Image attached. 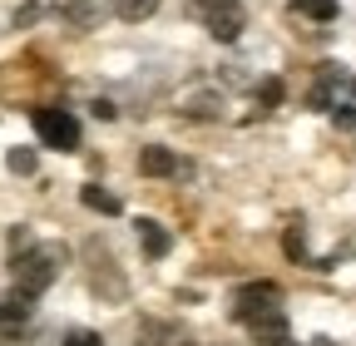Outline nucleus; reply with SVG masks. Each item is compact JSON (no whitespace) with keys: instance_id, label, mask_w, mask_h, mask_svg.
Here are the masks:
<instances>
[{"instance_id":"nucleus-2","label":"nucleus","mask_w":356,"mask_h":346,"mask_svg":"<svg viewBox=\"0 0 356 346\" xmlns=\"http://www.w3.org/2000/svg\"><path fill=\"white\" fill-rule=\"evenodd\" d=\"M30 119H35V134L44 139V149H60V154H74V149H79V119H74L70 109L44 104V109H35Z\"/></svg>"},{"instance_id":"nucleus-23","label":"nucleus","mask_w":356,"mask_h":346,"mask_svg":"<svg viewBox=\"0 0 356 346\" xmlns=\"http://www.w3.org/2000/svg\"><path fill=\"white\" fill-rule=\"evenodd\" d=\"M188 346H198V341H188Z\"/></svg>"},{"instance_id":"nucleus-7","label":"nucleus","mask_w":356,"mask_h":346,"mask_svg":"<svg viewBox=\"0 0 356 346\" xmlns=\"http://www.w3.org/2000/svg\"><path fill=\"white\" fill-rule=\"evenodd\" d=\"M30 312H35V292H25V287L0 292V327H6V331L25 327V322H30Z\"/></svg>"},{"instance_id":"nucleus-13","label":"nucleus","mask_w":356,"mask_h":346,"mask_svg":"<svg viewBox=\"0 0 356 346\" xmlns=\"http://www.w3.org/2000/svg\"><path fill=\"white\" fill-rule=\"evenodd\" d=\"M292 6L307 20H337V0H292Z\"/></svg>"},{"instance_id":"nucleus-4","label":"nucleus","mask_w":356,"mask_h":346,"mask_svg":"<svg viewBox=\"0 0 356 346\" xmlns=\"http://www.w3.org/2000/svg\"><path fill=\"white\" fill-rule=\"evenodd\" d=\"M243 327H248V336H252L257 346H277V341H287V312H282V302H277V307L252 312V317H243Z\"/></svg>"},{"instance_id":"nucleus-3","label":"nucleus","mask_w":356,"mask_h":346,"mask_svg":"<svg viewBox=\"0 0 356 346\" xmlns=\"http://www.w3.org/2000/svg\"><path fill=\"white\" fill-rule=\"evenodd\" d=\"M193 10L203 15V25L213 30V40H238L243 35V0H193Z\"/></svg>"},{"instance_id":"nucleus-21","label":"nucleus","mask_w":356,"mask_h":346,"mask_svg":"<svg viewBox=\"0 0 356 346\" xmlns=\"http://www.w3.org/2000/svg\"><path fill=\"white\" fill-rule=\"evenodd\" d=\"M312 346H332V341H312Z\"/></svg>"},{"instance_id":"nucleus-8","label":"nucleus","mask_w":356,"mask_h":346,"mask_svg":"<svg viewBox=\"0 0 356 346\" xmlns=\"http://www.w3.org/2000/svg\"><path fill=\"white\" fill-rule=\"evenodd\" d=\"M104 10H109V0H65V15L74 30H95L104 20Z\"/></svg>"},{"instance_id":"nucleus-11","label":"nucleus","mask_w":356,"mask_h":346,"mask_svg":"<svg viewBox=\"0 0 356 346\" xmlns=\"http://www.w3.org/2000/svg\"><path fill=\"white\" fill-rule=\"evenodd\" d=\"M79 203H84V208H95V213H104V218L124 213V203H119L109 188H99V183H84V188H79Z\"/></svg>"},{"instance_id":"nucleus-1","label":"nucleus","mask_w":356,"mask_h":346,"mask_svg":"<svg viewBox=\"0 0 356 346\" xmlns=\"http://www.w3.org/2000/svg\"><path fill=\"white\" fill-rule=\"evenodd\" d=\"M60 263H65V247H20L15 257H10V272H15V287H25V292H44L55 277H60Z\"/></svg>"},{"instance_id":"nucleus-9","label":"nucleus","mask_w":356,"mask_h":346,"mask_svg":"<svg viewBox=\"0 0 356 346\" xmlns=\"http://www.w3.org/2000/svg\"><path fill=\"white\" fill-rule=\"evenodd\" d=\"M184 163H178L163 144H149L144 154H139V173H149V179H168V173H178Z\"/></svg>"},{"instance_id":"nucleus-6","label":"nucleus","mask_w":356,"mask_h":346,"mask_svg":"<svg viewBox=\"0 0 356 346\" xmlns=\"http://www.w3.org/2000/svg\"><path fill=\"white\" fill-rule=\"evenodd\" d=\"M346 69L341 65H322V74H317V84H312V90H307V104L312 109H337L341 99H337V90H346Z\"/></svg>"},{"instance_id":"nucleus-20","label":"nucleus","mask_w":356,"mask_h":346,"mask_svg":"<svg viewBox=\"0 0 356 346\" xmlns=\"http://www.w3.org/2000/svg\"><path fill=\"white\" fill-rule=\"evenodd\" d=\"M346 90H351V99H356V79H351V84H346Z\"/></svg>"},{"instance_id":"nucleus-5","label":"nucleus","mask_w":356,"mask_h":346,"mask_svg":"<svg viewBox=\"0 0 356 346\" xmlns=\"http://www.w3.org/2000/svg\"><path fill=\"white\" fill-rule=\"evenodd\" d=\"M277 302H282V287L277 282H248V287L233 292V322H243V317H252L262 307H277Z\"/></svg>"},{"instance_id":"nucleus-15","label":"nucleus","mask_w":356,"mask_h":346,"mask_svg":"<svg viewBox=\"0 0 356 346\" xmlns=\"http://www.w3.org/2000/svg\"><path fill=\"white\" fill-rule=\"evenodd\" d=\"M6 163H10V173H20V179H25V173H35V163H40V158H35V149H10V158H6Z\"/></svg>"},{"instance_id":"nucleus-16","label":"nucleus","mask_w":356,"mask_h":346,"mask_svg":"<svg viewBox=\"0 0 356 346\" xmlns=\"http://www.w3.org/2000/svg\"><path fill=\"white\" fill-rule=\"evenodd\" d=\"M282 247H287V257H292V263H307V242H302V228H287V233H282Z\"/></svg>"},{"instance_id":"nucleus-14","label":"nucleus","mask_w":356,"mask_h":346,"mask_svg":"<svg viewBox=\"0 0 356 346\" xmlns=\"http://www.w3.org/2000/svg\"><path fill=\"white\" fill-rule=\"evenodd\" d=\"M184 114H193V119H218V94H198V99H188Z\"/></svg>"},{"instance_id":"nucleus-17","label":"nucleus","mask_w":356,"mask_h":346,"mask_svg":"<svg viewBox=\"0 0 356 346\" xmlns=\"http://www.w3.org/2000/svg\"><path fill=\"white\" fill-rule=\"evenodd\" d=\"M257 99H262V109H273V104L282 99V79H267L262 90H257Z\"/></svg>"},{"instance_id":"nucleus-10","label":"nucleus","mask_w":356,"mask_h":346,"mask_svg":"<svg viewBox=\"0 0 356 346\" xmlns=\"http://www.w3.org/2000/svg\"><path fill=\"white\" fill-rule=\"evenodd\" d=\"M134 228H139V247H144V257H163V252L173 247V238H168V233H163L154 218H139Z\"/></svg>"},{"instance_id":"nucleus-19","label":"nucleus","mask_w":356,"mask_h":346,"mask_svg":"<svg viewBox=\"0 0 356 346\" xmlns=\"http://www.w3.org/2000/svg\"><path fill=\"white\" fill-rule=\"evenodd\" d=\"M30 20H40V6H25V10L15 15V25H30Z\"/></svg>"},{"instance_id":"nucleus-22","label":"nucleus","mask_w":356,"mask_h":346,"mask_svg":"<svg viewBox=\"0 0 356 346\" xmlns=\"http://www.w3.org/2000/svg\"><path fill=\"white\" fill-rule=\"evenodd\" d=\"M277 346H297V341H277Z\"/></svg>"},{"instance_id":"nucleus-12","label":"nucleus","mask_w":356,"mask_h":346,"mask_svg":"<svg viewBox=\"0 0 356 346\" xmlns=\"http://www.w3.org/2000/svg\"><path fill=\"white\" fill-rule=\"evenodd\" d=\"M159 6H163V0H114V15L129 20V25H139V20H149Z\"/></svg>"},{"instance_id":"nucleus-18","label":"nucleus","mask_w":356,"mask_h":346,"mask_svg":"<svg viewBox=\"0 0 356 346\" xmlns=\"http://www.w3.org/2000/svg\"><path fill=\"white\" fill-rule=\"evenodd\" d=\"M65 346H104V341H99L95 331H70V336H65Z\"/></svg>"}]
</instances>
